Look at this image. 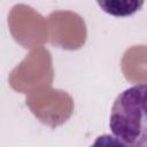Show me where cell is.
I'll list each match as a JSON object with an SVG mask.
<instances>
[{
    "instance_id": "1",
    "label": "cell",
    "mask_w": 147,
    "mask_h": 147,
    "mask_svg": "<svg viewBox=\"0 0 147 147\" xmlns=\"http://www.w3.org/2000/svg\"><path fill=\"white\" fill-rule=\"evenodd\" d=\"M109 127L122 145L147 147V84L133 85L116 96Z\"/></svg>"
},
{
    "instance_id": "2",
    "label": "cell",
    "mask_w": 147,
    "mask_h": 147,
    "mask_svg": "<svg viewBox=\"0 0 147 147\" xmlns=\"http://www.w3.org/2000/svg\"><path fill=\"white\" fill-rule=\"evenodd\" d=\"M99 7L107 14L116 17H126L136 14L145 3V0H95Z\"/></svg>"
}]
</instances>
